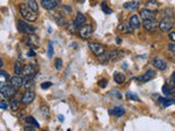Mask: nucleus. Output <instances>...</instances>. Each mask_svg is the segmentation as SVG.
I'll list each match as a JSON object with an SVG mask.
<instances>
[{
    "label": "nucleus",
    "instance_id": "nucleus-37",
    "mask_svg": "<svg viewBox=\"0 0 175 131\" xmlns=\"http://www.w3.org/2000/svg\"><path fill=\"white\" fill-rule=\"evenodd\" d=\"M167 49H169L171 53H174L175 54V43H171V44L167 45Z\"/></svg>",
    "mask_w": 175,
    "mask_h": 131
},
{
    "label": "nucleus",
    "instance_id": "nucleus-48",
    "mask_svg": "<svg viewBox=\"0 0 175 131\" xmlns=\"http://www.w3.org/2000/svg\"><path fill=\"white\" fill-rule=\"evenodd\" d=\"M174 89H175V87H174Z\"/></svg>",
    "mask_w": 175,
    "mask_h": 131
},
{
    "label": "nucleus",
    "instance_id": "nucleus-7",
    "mask_svg": "<svg viewBox=\"0 0 175 131\" xmlns=\"http://www.w3.org/2000/svg\"><path fill=\"white\" fill-rule=\"evenodd\" d=\"M89 48H90L91 51H92L94 55H97V56H100V55H102L103 53L105 51L104 45L100 44V43H90V44H89Z\"/></svg>",
    "mask_w": 175,
    "mask_h": 131
},
{
    "label": "nucleus",
    "instance_id": "nucleus-49",
    "mask_svg": "<svg viewBox=\"0 0 175 131\" xmlns=\"http://www.w3.org/2000/svg\"><path fill=\"white\" fill-rule=\"evenodd\" d=\"M44 131H45V130H44Z\"/></svg>",
    "mask_w": 175,
    "mask_h": 131
},
{
    "label": "nucleus",
    "instance_id": "nucleus-43",
    "mask_svg": "<svg viewBox=\"0 0 175 131\" xmlns=\"http://www.w3.org/2000/svg\"><path fill=\"white\" fill-rule=\"evenodd\" d=\"M27 56L30 57H35V51H33V49H31V50L27 51Z\"/></svg>",
    "mask_w": 175,
    "mask_h": 131
},
{
    "label": "nucleus",
    "instance_id": "nucleus-29",
    "mask_svg": "<svg viewBox=\"0 0 175 131\" xmlns=\"http://www.w3.org/2000/svg\"><path fill=\"white\" fill-rule=\"evenodd\" d=\"M19 105H20V103H19V101L17 98H12V99L10 101V108L12 110H18Z\"/></svg>",
    "mask_w": 175,
    "mask_h": 131
},
{
    "label": "nucleus",
    "instance_id": "nucleus-13",
    "mask_svg": "<svg viewBox=\"0 0 175 131\" xmlns=\"http://www.w3.org/2000/svg\"><path fill=\"white\" fill-rule=\"evenodd\" d=\"M41 3L44 9L53 10L57 7V1L56 0H41Z\"/></svg>",
    "mask_w": 175,
    "mask_h": 131
},
{
    "label": "nucleus",
    "instance_id": "nucleus-19",
    "mask_svg": "<svg viewBox=\"0 0 175 131\" xmlns=\"http://www.w3.org/2000/svg\"><path fill=\"white\" fill-rule=\"evenodd\" d=\"M51 17H53V19H54L55 21L57 22L59 25H65V24H66V20H65V18H63V15H61V13H59V12L53 13Z\"/></svg>",
    "mask_w": 175,
    "mask_h": 131
},
{
    "label": "nucleus",
    "instance_id": "nucleus-6",
    "mask_svg": "<svg viewBox=\"0 0 175 131\" xmlns=\"http://www.w3.org/2000/svg\"><path fill=\"white\" fill-rule=\"evenodd\" d=\"M34 98H35V93H34L32 90H26V91L23 93V95H22L21 102H22V104L29 105L34 101Z\"/></svg>",
    "mask_w": 175,
    "mask_h": 131
},
{
    "label": "nucleus",
    "instance_id": "nucleus-27",
    "mask_svg": "<svg viewBox=\"0 0 175 131\" xmlns=\"http://www.w3.org/2000/svg\"><path fill=\"white\" fill-rule=\"evenodd\" d=\"M26 5L29 7H30L31 9L33 10L34 12H37V11H38V5H37V2L35 1V0H29Z\"/></svg>",
    "mask_w": 175,
    "mask_h": 131
},
{
    "label": "nucleus",
    "instance_id": "nucleus-26",
    "mask_svg": "<svg viewBox=\"0 0 175 131\" xmlns=\"http://www.w3.org/2000/svg\"><path fill=\"white\" fill-rule=\"evenodd\" d=\"M25 121H26L27 125H33V126H35L36 128H39V123L36 121V119H35V118H33L32 116L26 117V118H25Z\"/></svg>",
    "mask_w": 175,
    "mask_h": 131
},
{
    "label": "nucleus",
    "instance_id": "nucleus-39",
    "mask_svg": "<svg viewBox=\"0 0 175 131\" xmlns=\"http://www.w3.org/2000/svg\"><path fill=\"white\" fill-rule=\"evenodd\" d=\"M8 107H9V105L7 104V102L1 101V103H0V108H1V109H7Z\"/></svg>",
    "mask_w": 175,
    "mask_h": 131
},
{
    "label": "nucleus",
    "instance_id": "nucleus-41",
    "mask_svg": "<svg viewBox=\"0 0 175 131\" xmlns=\"http://www.w3.org/2000/svg\"><path fill=\"white\" fill-rule=\"evenodd\" d=\"M171 82H172V87H175V72L172 73V77H171Z\"/></svg>",
    "mask_w": 175,
    "mask_h": 131
},
{
    "label": "nucleus",
    "instance_id": "nucleus-11",
    "mask_svg": "<svg viewBox=\"0 0 175 131\" xmlns=\"http://www.w3.org/2000/svg\"><path fill=\"white\" fill-rule=\"evenodd\" d=\"M35 73V69L32 65H25L23 66V70H22V75L25 78H33Z\"/></svg>",
    "mask_w": 175,
    "mask_h": 131
},
{
    "label": "nucleus",
    "instance_id": "nucleus-22",
    "mask_svg": "<svg viewBox=\"0 0 175 131\" xmlns=\"http://www.w3.org/2000/svg\"><path fill=\"white\" fill-rule=\"evenodd\" d=\"M114 81L118 84H123L125 82V75L123 73H121V72H115Z\"/></svg>",
    "mask_w": 175,
    "mask_h": 131
},
{
    "label": "nucleus",
    "instance_id": "nucleus-44",
    "mask_svg": "<svg viewBox=\"0 0 175 131\" xmlns=\"http://www.w3.org/2000/svg\"><path fill=\"white\" fill-rule=\"evenodd\" d=\"M58 118H59V120H60V121H63V115H58Z\"/></svg>",
    "mask_w": 175,
    "mask_h": 131
},
{
    "label": "nucleus",
    "instance_id": "nucleus-42",
    "mask_svg": "<svg viewBox=\"0 0 175 131\" xmlns=\"http://www.w3.org/2000/svg\"><path fill=\"white\" fill-rule=\"evenodd\" d=\"M170 39H171L173 43H175V32L170 33Z\"/></svg>",
    "mask_w": 175,
    "mask_h": 131
},
{
    "label": "nucleus",
    "instance_id": "nucleus-32",
    "mask_svg": "<svg viewBox=\"0 0 175 131\" xmlns=\"http://www.w3.org/2000/svg\"><path fill=\"white\" fill-rule=\"evenodd\" d=\"M138 7V3L137 2H126L124 5L125 9H129V10H135Z\"/></svg>",
    "mask_w": 175,
    "mask_h": 131
},
{
    "label": "nucleus",
    "instance_id": "nucleus-8",
    "mask_svg": "<svg viewBox=\"0 0 175 131\" xmlns=\"http://www.w3.org/2000/svg\"><path fill=\"white\" fill-rule=\"evenodd\" d=\"M173 27V22L169 19H163L162 21L159 23V29H160L162 32H169V31L172 30Z\"/></svg>",
    "mask_w": 175,
    "mask_h": 131
},
{
    "label": "nucleus",
    "instance_id": "nucleus-14",
    "mask_svg": "<svg viewBox=\"0 0 175 131\" xmlns=\"http://www.w3.org/2000/svg\"><path fill=\"white\" fill-rule=\"evenodd\" d=\"M73 24H75V26L77 27V29H80L83 24H85V17L82 14L81 12H78V13H77Z\"/></svg>",
    "mask_w": 175,
    "mask_h": 131
},
{
    "label": "nucleus",
    "instance_id": "nucleus-16",
    "mask_svg": "<svg viewBox=\"0 0 175 131\" xmlns=\"http://www.w3.org/2000/svg\"><path fill=\"white\" fill-rule=\"evenodd\" d=\"M26 43H27V45H30L32 47H38L39 46L38 36H36L35 34H31V35H29V38H27Z\"/></svg>",
    "mask_w": 175,
    "mask_h": 131
},
{
    "label": "nucleus",
    "instance_id": "nucleus-35",
    "mask_svg": "<svg viewBox=\"0 0 175 131\" xmlns=\"http://www.w3.org/2000/svg\"><path fill=\"white\" fill-rule=\"evenodd\" d=\"M53 54H54V48H53V43L49 42L48 43V57L51 58L53 57Z\"/></svg>",
    "mask_w": 175,
    "mask_h": 131
},
{
    "label": "nucleus",
    "instance_id": "nucleus-21",
    "mask_svg": "<svg viewBox=\"0 0 175 131\" xmlns=\"http://www.w3.org/2000/svg\"><path fill=\"white\" fill-rule=\"evenodd\" d=\"M9 79H10L9 75L5 70L0 71V82H1V85H6V83L9 81Z\"/></svg>",
    "mask_w": 175,
    "mask_h": 131
},
{
    "label": "nucleus",
    "instance_id": "nucleus-12",
    "mask_svg": "<svg viewBox=\"0 0 175 131\" xmlns=\"http://www.w3.org/2000/svg\"><path fill=\"white\" fill-rule=\"evenodd\" d=\"M154 77H155V71L152 70V69H149L145 75H142L141 77H139L138 80L140 81V82H148V81L152 80Z\"/></svg>",
    "mask_w": 175,
    "mask_h": 131
},
{
    "label": "nucleus",
    "instance_id": "nucleus-45",
    "mask_svg": "<svg viewBox=\"0 0 175 131\" xmlns=\"http://www.w3.org/2000/svg\"><path fill=\"white\" fill-rule=\"evenodd\" d=\"M117 41H116V42H117V44H121V38H119V37H117Z\"/></svg>",
    "mask_w": 175,
    "mask_h": 131
},
{
    "label": "nucleus",
    "instance_id": "nucleus-34",
    "mask_svg": "<svg viewBox=\"0 0 175 131\" xmlns=\"http://www.w3.org/2000/svg\"><path fill=\"white\" fill-rule=\"evenodd\" d=\"M162 91H163V93H164L165 95H171V94H172V89L170 87L169 84L164 85V87H163V89H162Z\"/></svg>",
    "mask_w": 175,
    "mask_h": 131
},
{
    "label": "nucleus",
    "instance_id": "nucleus-5",
    "mask_svg": "<svg viewBox=\"0 0 175 131\" xmlns=\"http://www.w3.org/2000/svg\"><path fill=\"white\" fill-rule=\"evenodd\" d=\"M0 92L5 97H12L15 95V87H13L12 84L9 85V84H6V85H1L0 87Z\"/></svg>",
    "mask_w": 175,
    "mask_h": 131
},
{
    "label": "nucleus",
    "instance_id": "nucleus-38",
    "mask_svg": "<svg viewBox=\"0 0 175 131\" xmlns=\"http://www.w3.org/2000/svg\"><path fill=\"white\" fill-rule=\"evenodd\" d=\"M51 82H44V83H42L41 84V87L42 89H48V87H51Z\"/></svg>",
    "mask_w": 175,
    "mask_h": 131
},
{
    "label": "nucleus",
    "instance_id": "nucleus-4",
    "mask_svg": "<svg viewBox=\"0 0 175 131\" xmlns=\"http://www.w3.org/2000/svg\"><path fill=\"white\" fill-rule=\"evenodd\" d=\"M93 33V27L91 24H83L80 29H79V35L81 36L82 38H89Z\"/></svg>",
    "mask_w": 175,
    "mask_h": 131
},
{
    "label": "nucleus",
    "instance_id": "nucleus-28",
    "mask_svg": "<svg viewBox=\"0 0 175 131\" xmlns=\"http://www.w3.org/2000/svg\"><path fill=\"white\" fill-rule=\"evenodd\" d=\"M22 70H23V66H22V63L20 62V61H17V62L14 63V73L17 75H21Z\"/></svg>",
    "mask_w": 175,
    "mask_h": 131
},
{
    "label": "nucleus",
    "instance_id": "nucleus-30",
    "mask_svg": "<svg viewBox=\"0 0 175 131\" xmlns=\"http://www.w3.org/2000/svg\"><path fill=\"white\" fill-rule=\"evenodd\" d=\"M23 85H24L27 90L33 87V78H25L24 82H23Z\"/></svg>",
    "mask_w": 175,
    "mask_h": 131
},
{
    "label": "nucleus",
    "instance_id": "nucleus-24",
    "mask_svg": "<svg viewBox=\"0 0 175 131\" xmlns=\"http://www.w3.org/2000/svg\"><path fill=\"white\" fill-rule=\"evenodd\" d=\"M111 113L114 115V116H116V117H121V116H123L125 114V109H124V107H121V106H118V107H115L114 109L111 111Z\"/></svg>",
    "mask_w": 175,
    "mask_h": 131
},
{
    "label": "nucleus",
    "instance_id": "nucleus-17",
    "mask_svg": "<svg viewBox=\"0 0 175 131\" xmlns=\"http://www.w3.org/2000/svg\"><path fill=\"white\" fill-rule=\"evenodd\" d=\"M129 25L133 27V29H136V30L140 29L141 24H140L139 18L137 17V15H131V17H130L129 18Z\"/></svg>",
    "mask_w": 175,
    "mask_h": 131
},
{
    "label": "nucleus",
    "instance_id": "nucleus-1",
    "mask_svg": "<svg viewBox=\"0 0 175 131\" xmlns=\"http://www.w3.org/2000/svg\"><path fill=\"white\" fill-rule=\"evenodd\" d=\"M20 13L26 21H35L37 19V13L34 12L27 5H20Z\"/></svg>",
    "mask_w": 175,
    "mask_h": 131
},
{
    "label": "nucleus",
    "instance_id": "nucleus-15",
    "mask_svg": "<svg viewBox=\"0 0 175 131\" xmlns=\"http://www.w3.org/2000/svg\"><path fill=\"white\" fill-rule=\"evenodd\" d=\"M153 66H154V67H155L157 69L161 70V71H163V70H165L166 67H167V65H166V61H165V60L161 59V58H154V60H153Z\"/></svg>",
    "mask_w": 175,
    "mask_h": 131
},
{
    "label": "nucleus",
    "instance_id": "nucleus-10",
    "mask_svg": "<svg viewBox=\"0 0 175 131\" xmlns=\"http://www.w3.org/2000/svg\"><path fill=\"white\" fill-rule=\"evenodd\" d=\"M140 17H141L145 21L147 20H155V14L152 10L149 9H142L140 10Z\"/></svg>",
    "mask_w": 175,
    "mask_h": 131
},
{
    "label": "nucleus",
    "instance_id": "nucleus-9",
    "mask_svg": "<svg viewBox=\"0 0 175 131\" xmlns=\"http://www.w3.org/2000/svg\"><path fill=\"white\" fill-rule=\"evenodd\" d=\"M143 27L149 32H153L159 27V23L157 20H147V21H143Z\"/></svg>",
    "mask_w": 175,
    "mask_h": 131
},
{
    "label": "nucleus",
    "instance_id": "nucleus-46",
    "mask_svg": "<svg viewBox=\"0 0 175 131\" xmlns=\"http://www.w3.org/2000/svg\"><path fill=\"white\" fill-rule=\"evenodd\" d=\"M172 96H173V101L175 102V92H174V93H172Z\"/></svg>",
    "mask_w": 175,
    "mask_h": 131
},
{
    "label": "nucleus",
    "instance_id": "nucleus-20",
    "mask_svg": "<svg viewBox=\"0 0 175 131\" xmlns=\"http://www.w3.org/2000/svg\"><path fill=\"white\" fill-rule=\"evenodd\" d=\"M117 30L119 31V32H121V33H133L134 32V29L131 26H127L126 24H124V23H121L119 25H118V27H117Z\"/></svg>",
    "mask_w": 175,
    "mask_h": 131
},
{
    "label": "nucleus",
    "instance_id": "nucleus-31",
    "mask_svg": "<svg viewBox=\"0 0 175 131\" xmlns=\"http://www.w3.org/2000/svg\"><path fill=\"white\" fill-rule=\"evenodd\" d=\"M126 97H127V99L128 101H135V102H139L140 99H139V97L136 95V94H134V93H130V92H128L126 94Z\"/></svg>",
    "mask_w": 175,
    "mask_h": 131
},
{
    "label": "nucleus",
    "instance_id": "nucleus-25",
    "mask_svg": "<svg viewBox=\"0 0 175 131\" xmlns=\"http://www.w3.org/2000/svg\"><path fill=\"white\" fill-rule=\"evenodd\" d=\"M158 99H159V103H160L161 105H163L164 107H167V106H170V105H172L173 103H174V101H171V99H169V98H162V97H158Z\"/></svg>",
    "mask_w": 175,
    "mask_h": 131
},
{
    "label": "nucleus",
    "instance_id": "nucleus-3",
    "mask_svg": "<svg viewBox=\"0 0 175 131\" xmlns=\"http://www.w3.org/2000/svg\"><path fill=\"white\" fill-rule=\"evenodd\" d=\"M118 51H104L102 55H100V56H97V58H99V60H100L101 62L105 63L107 62V61H109V60H114L116 57L118 56Z\"/></svg>",
    "mask_w": 175,
    "mask_h": 131
},
{
    "label": "nucleus",
    "instance_id": "nucleus-33",
    "mask_svg": "<svg viewBox=\"0 0 175 131\" xmlns=\"http://www.w3.org/2000/svg\"><path fill=\"white\" fill-rule=\"evenodd\" d=\"M101 8H102L103 12H105L106 14H111V13H113L112 9L107 7V3H106V2H102V5H101Z\"/></svg>",
    "mask_w": 175,
    "mask_h": 131
},
{
    "label": "nucleus",
    "instance_id": "nucleus-2",
    "mask_svg": "<svg viewBox=\"0 0 175 131\" xmlns=\"http://www.w3.org/2000/svg\"><path fill=\"white\" fill-rule=\"evenodd\" d=\"M17 26H18V30L20 31V33H22V34H29V35L34 34V32L36 30V27L31 25L27 22L23 21V20H18Z\"/></svg>",
    "mask_w": 175,
    "mask_h": 131
},
{
    "label": "nucleus",
    "instance_id": "nucleus-36",
    "mask_svg": "<svg viewBox=\"0 0 175 131\" xmlns=\"http://www.w3.org/2000/svg\"><path fill=\"white\" fill-rule=\"evenodd\" d=\"M61 66H63V61H61V59H56L55 60V68L57 69V70H59V69H61Z\"/></svg>",
    "mask_w": 175,
    "mask_h": 131
},
{
    "label": "nucleus",
    "instance_id": "nucleus-40",
    "mask_svg": "<svg viewBox=\"0 0 175 131\" xmlns=\"http://www.w3.org/2000/svg\"><path fill=\"white\" fill-rule=\"evenodd\" d=\"M99 85H100L101 87H105L106 85H107V81H106L105 79H102V80L99 81Z\"/></svg>",
    "mask_w": 175,
    "mask_h": 131
},
{
    "label": "nucleus",
    "instance_id": "nucleus-47",
    "mask_svg": "<svg viewBox=\"0 0 175 131\" xmlns=\"http://www.w3.org/2000/svg\"><path fill=\"white\" fill-rule=\"evenodd\" d=\"M174 60H175V56H174Z\"/></svg>",
    "mask_w": 175,
    "mask_h": 131
},
{
    "label": "nucleus",
    "instance_id": "nucleus-23",
    "mask_svg": "<svg viewBox=\"0 0 175 131\" xmlns=\"http://www.w3.org/2000/svg\"><path fill=\"white\" fill-rule=\"evenodd\" d=\"M146 7H147V9L149 10H155L158 9V7H159V3L157 2V1H154V0H149V1H147L146 2Z\"/></svg>",
    "mask_w": 175,
    "mask_h": 131
},
{
    "label": "nucleus",
    "instance_id": "nucleus-18",
    "mask_svg": "<svg viewBox=\"0 0 175 131\" xmlns=\"http://www.w3.org/2000/svg\"><path fill=\"white\" fill-rule=\"evenodd\" d=\"M23 82H24V80L22 79V78H20L19 75H15V77L11 78V84H12L14 87H23Z\"/></svg>",
    "mask_w": 175,
    "mask_h": 131
}]
</instances>
